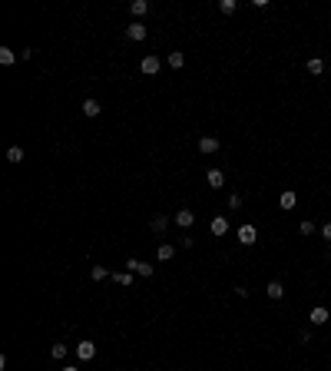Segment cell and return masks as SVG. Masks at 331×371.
Instances as JSON below:
<instances>
[{
    "label": "cell",
    "instance_id": "2e32d148",
    "mask_svg": "<svg viewBox=\"0 0 331 371\" xmlns=\"http://www.w3.org/2000/svg\"><path fill=\"white\" fill-rule=\"evenodd\" d=\"M166 226H169V219H166V216H153V222H149V229H153L156 235H163Z\"/></svg>",
    "mask_w": 331,
    "mask_h": 371
},
{
    "label": "cell",
    "instance_id": "5bb4252c",
    "mask_svg": "<svg viewBox=\"0 0 331 371\" xmlns=\"http://www.w3.org/2000/svg\"><path fill=\"white\" fill-rule=\"evenodd\" d=\"M99 109H103L99 106V99H93V96L83 99V113H86V116H99Z\"/></svg>",
    "mask_w": 331,
    "mask_h": 371
},
{
    "label": "cell",
    "instance_id": "7c38bea8",
    "mask_svg": "<svg viewBox=\"0 0 331 371\" xmlns=\"http://www.w3.org/2000/svg\"><path fill=\"white\" fill-rule=\"evenodd\" d=\"M308 318H311V325H325V322H328V308H325V305H315Z\"/></svg>",
    "mask_w": 331,
    "mask_h": 371
},
{
    "label": "cell",
    "instance_id": "9c48e42d",
    "mask_svg": "<svg viewBox=\"0 0 331 371\" xmlns=\"http://www.w3.org/2000/svg\"><path fill=\"white\" fill-rule=\"evenodd\" d=\"M265 295H268V298H272V302H282V298H285V285L278 282H268V288H265Z\"/></svg>",
    "mask_w": 331,
    "mask_h": 371
},
{
    "label": "cell",
    "instance_id": "8fae6325",
    "mask_svg": "<svg viewBox=\"0 0 331 371\" xmlns=\"http://www.w3.org/2000/svg\"><path fill=\"white\" fill-rule=\"evenodd\" d=\"M278 206H282V209H285V212H288V209H295V206H298V196H295V192H291V189H285V192L278 196Z\"/></svg>",
    "mask_w": 331,
    "mask_h": 371
},
{
    "label": "cell",
    "instance_id": "e0dca14e",
    "mask_svg": "<svg viewBox=\"0 0 331 371\" xmlns=\"http://www.w3.org/2000/svg\"><path fill=\"white\" fill-rule=\"evenodd\" d=\"M129 10H132V17H143V13H149V0H132Z\"/></svg>",
    "mask_w": 331,
    "mask_h": 371
},
{
    "label": "cell",
    "instance_id": "ffe728a7",
    "mask_svg": "<svg viewBox=\"0 0 331 371\" xmlns=\"http://www.w3.org/2000/svg\"><path fill=\"white\" fill-rule=\"evenodd\" d=\"M50 355H53V358H56V361H63V358H66V355H70V345H63V341H56L53 348H50Z\"/></svg>",
    "mask_w": 331,
    "mask_h": 371
},
{
    "label": "cell",
    "instance_id": "4fadbf2b",
    "mask_svg": "<svg viewBox=\"0 0 331 371\" xmlns=\"http://www.w3.org/2000/svg\"><path fill=\"white\" fill-rule=\"evenodd\" d=\"M308 73L311 77H321V73H325V60H321V56H311L308 60Z\"/></svg>",
    "mask_w": 331,
    "mask_h": 371
},
{
    "label": "cell",
    "instance_id": "9a60e30c",
    "mask_svg": "<svg viewBox=\"0 0 331 371\" xmlns=\"http://www.w3.org/2000/svg\"><path fill=\"white\" fill-rule=\"evenodd\" d=\"M23 156H27V153H23L20 146H10V149H7V163H13V166H20V163H23Z\"/></svg>",
    "mask_w": 331,
    "mask_h": 371
},
{
    "label": "cell",
    "instance_id": "44dd1931",
    "mask_svg": "<svg viewBox=\"0 0 331 371\" xmlns=\"http://www.w3.org/2000/svg\"><path fill=\"white\" fill-rule=\"evenodd\" d=\"M172 255H176V249H172L169 242H163V245H159V262H169Z\"/></svg>",
    "mask_w": 331,
    "mask_h": 371
},
{
    "label": "cell",
    "instance_id": "d6986e66",
    "mask_svg": "<svg viewBox=\"0 0 331 371\" xmlns=\"http://www.w3.org/2000/svg\"><path fill=\"white\" fill-rule=\"evenodd\" d=\"M166 63L172 66V70H182V66H186V53H179V50H176V53H169V60H166Z\"/></svg>",
    "mask_w": 331,
    "mask_h": 371
},
{
    "label": "cell",
    "instance_id": "ba28073f",
    "mask_svg": "<svg viewBox=\"0 0 331 371\" xmlns=\"http://www.w3.org/2000/svg\"><path fill=\"white\" fill-rule=\"evenodd\" d=\"M206 183H209V189H222V186H225V173H222V169H209V173H206Z\"/></svg>",
    "mask_w": 331,
    "mask_h": 371
},
{
    "label": "cell",
    "instance_id": "6da1fadb",
    "mask_svg": "<svg viewBox=\"0 0 331 371\" xmlns=\"http://www.w3.org/2000/svg\"><path fill=\"white\" fill-rule=\"evenodd\" d=\"M126 272L143 275V278H153V265H149V262H143V259H126Z\"/></svg>",
    "mask_w": 331,
    "mask_h": 371
},
{
    "label": "cell",
    "instance_id": "30bf717a",
    "mask_svg": "<svg viewBox=\"0 0 331 371\" xmlns=\"http://www.w3.org/2000/svg\"><path fill=\"white\" fill-rule=\"evenodd\" d=\"M209 232H212V235H225V232H229V219L215 216V219H212V226H209Z\"/></svg>",
    "mask_w": 331,
    "mask_h": 371
},
{
    "label": "cell",
    "instance_id": "7402d4cb",
    "mask_svg": "<svg viewBox=\"0 0 331 371\" xmlns=\"http://www.w3.org/2000/svg\"><path fill=\"white\" fill-rule=\"evenodd\" d=\"M113 282H116V285H126V288H129V285H132V272H113Z\"/></svg>",
    "mask_w": 331,
    "mask_h": 371
},
{
    "label": "cell",
    "instance_id": "5b68a950",
    "mask_svg": "<svg viewBox=\"0 0 331 371\" xmlns=\"http://www.w3.org/2000/svg\"><path fill=\"white\" fill-rule=\"evenodd\" d=\"M199 153L202 156L219 153V139H215V136H202V139H199Z\"/></svg>",
    "mask_w": 331,
    "mask_h": 371
},
{
    "label": "cell",
    "instance_id": "d4e9b609",
    "mask_svg": "<svg viewBox=\"0 0 331 371\" xmlns=\"http://www.w3.org/2000/svg\"><path fill=\"white\" fill-rule=\"evenodd\" d=\"M298 232H301V235H315V222H311V219H305V222L298 226Z\"/></svg>",
    "mask_w": 331,
    "mask_h": 371
},
{
    "label": "cell",
    "instance_id": "52a82bcc",
    "mask_svg": "<svg viewBox=\"0 0 331 371\" xmlns=\"http://www.w3.org/2000/svg\"><path fill=\"white\" fill-rule=\"evenodd\" d=\"M159 56H143V63H139V70H143L146 77H156V73H159Z\"/></svg>",
    "mask_w": 331,
    "mask_h": 371
},
{
    "label": "cell",
    "instance_id": "83f0119b",
    "mask_svg": "<svg viewBox=\"0 0 331 371\" xmlns=\"http://www.w3.org/2000/svg\"><path fill=\"white\" fill-rule=\"evenodd\" d=\"M60 371H80V368H77V365H63Z\"/></svg>",
    "mask_w": 331,
    "mask_h": 371
},
{
    "label": "cell",
    "instance_id": "7a4b0ae2",
    "mask_svg": "<svg viewBox=\"0 0 331 371\" xmlns=\"http://www.w3.org/2000/svg\"><path fill=\"white\" fill-rule=\"evenodd\" d=\"M146 33H149V30H146V23L132 20L129 27H126V40H132V44H143V40H146Z\"/></svg>",
    "mask_w": 331,
    "mask_h": 371
},
{
    "label": "cell",
    "instance_id": "3957f363",
    "mask_svg": "<svg viewBox=\"0 0 331 371\" xmlns=\"http://www.w3.org/2000/svg\"><path fill=\"white\" fill-rule=\"evenodd\" d=\"M235 235H239V242H242V245H255V242H258V229H255L252 222H245Z\"/></svg>",
    "mask_w": 331,
    "mask_h": 371
},
{
    "label": "cell",
    "instance_id": "484cf974",
    "mask_svg": "<svg viewBox=\"0 0 331 371\" xmlns=\"http://www.w3.org/2000/svg\"><path fill=\"white\" fill-rule=\"evenodd\" d=\"M229 209H232V212H235V209H242V196H239V192H232V196H229Z\"/></svg>",
    "mask_w": 331,
    "mask_h": 371
},
{
    "label": "cell",
    "instance_id": "603a6c76",
    "mask_svg": "<svg viewBox=\"0 0 331 371\" xmlns=\"http://www.w3.org/2000/svg\"><path fill=\"white\" fill-rule=\"evenodd\" d=\"M89 275H93V282H103V278H113V275L106 272L103 265H93V269H89Z\"/></svg>",
    "mask_w": 331,
    "mask_h": 371
},
{
    "label": "cell",
    "instance_id": "8992f818",
    "mask_svg": "<svg viewBox=\"0 0 331 371\" xmlns=\"http://www.w3.org/2000/svg\"><path fill=\"white\" fill-rule=\"evenodd\" d=\"M192 222H196V212H192V209H179L176 212V226L179 229H192Z\"/></svg>",
    "mask_w": 331,
    "mask_h": 371
},
{
    "label": "cell",
    "instance_id": "277c9868",
    "mask_svg": "<svg viewBox=\"0 0 331 371\" xmlns=\"http://www.w3.org/2000/svg\"><path fill=\"white\" fill-rule=\"evenodd\" d=\"M73 351H77L80 361H93V358H96V345H93V341H80Z\"/></svg>",
    "mask_w": 331,
    "mask_h": 371
},
{
    "label": "cell",
    "instance_id": "cb8c5ba5",
    "mask_svg": "<svg viewBox=\"0 0 331 371\" xmlns=\"http://www.w3.org/2000/svg\"><path fill=\"white\" fill-rule=\"evenodd\" d=\"M219 10L222 13H235L239 10V3H235V0H219Z\"/></svg>",
    "mask_w": 331,
    "mask_h": 371
},
{
    "label": "cell",
    "instance_id": "4316f807",
    "mask_svg": "<svg viewBox=\"0 0 331 371\" xmlns=\"http://www.w3.org/2000/svg\"><path fill=\"white\" fill-rule=\"evenodd\" d=\"M321 235H325V239L331 242V222H325V226H321Z\"/></svg>",
    "mask_w": 331,
    "mask_h": 371
},
{
    "label": "cell",
    "instance_id": "ac0fdd59",
    "mask_svg": "<svg viewBox=\"0 0 331 371\" xmlns=\"http://www.w3.org/2000/svg\"><path fill=\"white\" fill-rule=\"evenodd\" d=\"M0 63H3V66H13V63H17V53H13L10 46H0Z\"/></svg>",
    "mask_w": 331,
    "mask_h": 371
}]
</instances>
